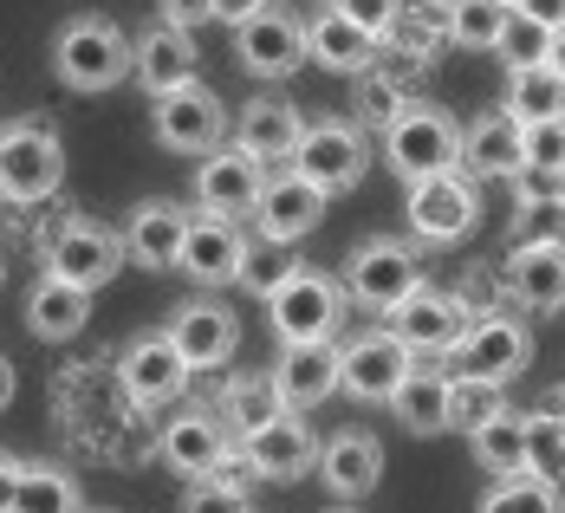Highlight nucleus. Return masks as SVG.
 I'll return each instance as SVG.
<instances>
[{"mask_svg":"<svg viewBox=\"0 0 565 513\" xmlns=\"http://www.w3.org/2000/svg\"><path fill=\"white\" fill-rule=\"evenodd\" d=\"M234 58L254 72V78H292L306 65V20L286 13V7H254L241 26H234Z\"/></svg>","mask_w":565,"mask_h":513,"instance_id":"8","label":"nucleus"},{"mask_svg":"<svg viewBox=\"0 0 565 513\" xmlns=\"http://www.w3.org/2000/svg\"><path fill=\"white\" fill-rule=\"evenodd\" d=\"M182 234H189V209H182V202H143V209L130 215V228H124V260L163 274V267H175Z\"/></svg>","mask_w":565,"mask_h":513,"instance_id":"25","label":"nucleus"},{"mask_svg":"<svg viewBox=\"0 0 565 513\" xmlns=\"http://www.w3.org/2000/svg\"><path fill=\"white\" fill-rule=\"evenodd\" d=\"M508 292L526 312H559L565 306V241H526V247H513Z\"/></svg>","mask_w":565,"mask_h":513,"instance_id":"23","label":"nucleus"},{"mask_svg":"<svg viewBox=\"0 0 565 513\" xmlns=\"http://www.w3.org/2000/svg\"><path fill=\"white\" fill-rule=\"evenodd\" d=\"M513 13H526V20H533V26H546V33L565 26V0H513Z\"/></svg>","mask_w":565,"mask_h":513,"instance_id":"45","label":"nucleus"},{"mask_svg":"<svg viewBox=\"0 0 565 513\" xmlns=\"http://www.w3.org/2000/svg\"><path fill=\"white\" fill-rule=\"evenodd\" d=\"M364 163H371V143H364V130L344 124V117L306 124L299 143H292V170L306 175L312 189H326V195L358 189V182H364Z\"/></svg>","mask_w":565,"mask_h":513,"instance_id":"5","label":"nucleus"},{"mask_svg":"<svg viewBox=\"0 0 565 513\" xmlns=\"http://www.w3.org/2000/svg\"><path fill=\"white\" fill-rule=\"evenodd\" d=\"M157 7H163L170 26H189V33H195L202 20H215V0H157Z\"/></svg>","mask_w":565,"mask_h":513,"instance_id":"44","label":"nucleus"},{"mask_svg":"<svg viewBox=\"0 0 565 513\" xmlns=\"http://www.w3.org/2000/svg\"><path fill=\"white\" fill-rule=\"evenodd\" d=\"M520 124H540V117H565V78L540 58V65H513L508 72V105Z\"/></svg>","mask_w":565,"mask_h":513,"instance_id":"31","label":"nucleus"},{"mask_svg":"<svg viewBox=\"0 0 565 513\" xmlns=\"http://www.w3.org/2000/svg\"><path fill=\"white\" fill-rule=\"evenodd\" d=\"M7 513H78V488H72V474L53 468V461H20L13 507Z\"/></svg>","mask_w":565,"mask_h":513,"instance_id":"33","label":"nucleus"},{"mask_svg":"<svg viewBox=\"0 0 565 513\" xmlns=\"http://www.w3.org/2000/svg\"><path fill=\"white\" fill-rule=\"evenodd\" d=\"M481 513H565V494L546 474H501L481 494Z\"/></svg>","mask_w":565,"mask_h":513,"instance_id":"35","label":"nucleus"},{"mask_svg":"<svg viewBox=\"0 0 565 513\" xmlns=\"http://www.w3.org/2000/svg\"><path fill=\"white\" fill-rule=\"evenodd\" d=\"M53 72L72 92H111L130 78V40L105 13H72L53 40Z\"/></svg>","mask_w":565,"mask_h":513,"instance_id":"1","label":"nucleus"},{"mask_svg":"<svg viewBox=\"0 0 565 513\" xmlns=\"http://www.w3.org/2000/svg\"><path fill=\"white\" fill-rule=\"evenodd\" d=\"M0 286H7V254H0Z\"/></svg>","mask_w":565,"mask_h":513,"instance_id":"50","label":"nucleus"},{"mask_svg":"<svg viewBox=\"0 0 565 513\" xmlns=\"http://www.w3.org/2000/svg\"><path fill=\"white\" fill-rule=\"evenodd\" d=\"M306 58H319L326 72H364L377 58V40L364 26H351L339 7H326L312 26H306Z\"/></svg>","mask_w":565,"mask_h":513,"instance_id":"29","label":"nucleus"},{"mask_svg":"<svg viewBox=\"0 0 565 513\" xmlns=\"http://www.w3.org/2000/svg\"><path fill=\"white\" fill-rule=\"evenodd\" d=\"M241 456H247V468H254L260 481H299V474H312L319 442H312V429L299 423V409H280V416H267L260 429L241 436Z\"/></svg>","mask_w":565,"mask_h":513,"instance_id":"15","label":"nucleus"},{"mask_svg":"<svg viewBox=\"0 0 565 513\" xmlns=\"http://www.w3.org/2000/svg\"><path fill=\"white\" fill-rule=\"evenodd\" d=\"M351 26H364L371 40H391L396 20H403V0H332Z\"/></svg>","mask_w":565,"mask_h":513,"instance_id":"42","label":"nucleus"},{"mask_svg":"<svg viewBox=\"0 0 565 513\" xmlns=\"http://www.w3.org/2000/svg\"><path fill=\"white\" fill-rule=\"evenodd\" d=\"M254 7H267V0H215V20H222V26H241Z\"/></svg>","mask_w":565,"mask_h":513,"instance_id":"46","label":"nucleus"},{"mask_svg":"<svg viewBox=\"0 0 565 513\" xmlns=\"http://www.w3.org/2000/svg\"><path fill=\"white\" fill-rule=\"evenodd\" d=\"M520 170L526 175H559L565 182V117L520 124Z\"/></svg>","mask_w":565,"mask_h":513,"instance_id":"38","label":"nucleus"},{"mask_svg":"<svg viewBox=\"0 0 565 513\" xmlns=\"http://www.w3.org/2000/svg\"><path fill=\"white\" fill-rule=\"evenodd\" d=\"M13 481H20V461H13L7 449H0V513L13 507Z\"/></svg>","mask_w":565,"mask_h":513,"instance_id":"47","label":"nucleus"},{"mask_svg":"<svg viewBox=\"0 0 565 513\" xmlns=\"http://www.w3.org/2000/svg\"><path fill=\"white\" fill-rule=\"evenodd\" d=\"M508 7H513V0H508Z\"/></svg>","mask_w":565,"mask_h":513,"instance_id":"51","label":"nucleus"},{"mask_svg":"<svg viewBox=\"0 0 565 513\" xmlns=\"http://www.w3.org/2000/svg\"><path fill=\"white\" fill-rule=\"evenodd\" d=\"M416 286H423V260H416L403 241H391V234L364 241V247L351 254V267H344V292H351L358 306H371V312H396Z\"/></svg>","mask_w":565,"mask_h":513,"instance_id":"7","label":"nucleus"},{"mask_svg":"<svg viewBox=\"0 0 565 513\" xmlns=\"http://www.w3.org/2000/svg\"><path fill=\"white\" fill-rule=\"evenodd\" d=\"M157 449H163V461H170L175 474H195L202 481L227 456V423L215 409H182L175 423H163V442Z\"/></svg>","mask_w":565,"mask_h":513,"instance_id":"24","label":"nucleus"},{"mask_svg":"<svg viewBox=\"0 0 565 513\" xmlns=\"http://www.w3.org/2000/svg\"><path fill=\"white\" fill-rule=\"evenodd\" d=\"M468 442H475V461H481L488 474H526V416H520V409L488 416Z\"/></svg>","mask_w":565,"mask_h":513,"instance_id":"32","label":"nucleus"},{"mask_svg":"<svg viewBox=\"0 0 565 513\" xmlns=\"http://www.w3.org/2000/svg\"><path fill=\"white\" fill-rule=\"evenodd\" d=\"M391 319H396L391 332L409 351H455L461 332H468V299L461 292H436V286H416Z\"/></svg>","mask_w":565,"mask_h":513,"instance_id":"17","label":"nucleus"},{"mask_svg":"<svg viewBox=\"0 0 565 513\" xmlns=\"http://www.w3.org/2000/svg\"><path fill=\"white\" fill-rule=\"evenodd\" d=\"M247 513H254V507H247Z\"/></svg>","mask_w":565,"mask_h":513,"instance_id":"52","label":"nucleus"},{"mask_svg":"<svg viewBox=\"0 0 565 513\" xmlns=\"http://www.w3.org/2000/svg\"><path fill=\"white\" fill-rule=\"evenodd\" d=\"M65 182V143L53 124H7L0 130V202H46Z\"/></svg>","mask_w":565,"mask_h":513,"instance_id":"3","label":"nucleus"},{"mask_svg":"<svg viewBox=\"0 0 565 513\" xmlns=\"http://www.w3.org/2000/svg\"><path fill=\"white\" fill-rule=\"evenodd\" d=\"M46 274L65 280V286L98 292L105 280L124 274V234L98 228V222H65V228L46 241Z\"/></svg>","mask_w":565,"mask_h":513,"instance_id":"9","label":"nucleus"},{"mask_svg":"<svg viewBox=\"0 0 565 513\" xmlns=\"http://www.w3.org/2000/svg\"><path fill=\"white\" fill-rule=\"evenodd\" d=\"M481 222V195H475V175L443 170V175H423L409 182V228L416 241L429 247H449V241H468Z\"/></svg>","mask_w":565,"mask_h":513,"instance_id":"6","label":"nucleus"},{"mask_svg":"<svg viewBox=\"0 0 565 513\" xmlns=\"http://www.w3.org/2000/svg\"><path fill=\"white\" fill-rule=\"evenodd\" d=\"M7 403H13V364L0 357V409H7Z\"/></svg>","mask_w":565,"mask_h":513,"instance_id":"49","label":"nucleus"},{"mask_svg":"<svg viewBox=\"0 0 565 513\" xmlns=\"http://www.w3.org/2000/svg\"><path fill=\"white\" fill-rule=\"evenodd\" d=\"M546 65L565 78V26H553V40H546Z\"/></svg>","mask_w":565,"mask_h":513,"instance_id":"48","label":"nucleus"},{"mask_svg":"<svg viewBox=\"0 0 565 513\" xmlns=\"http://www.w3.org/2000/svg\"><path fill=\"white\" fill-rule=\"evenodd\" d=\"M501 409H508V384H494V377H449V429L475 436Z\"/></svg>","mask_w":565,"mask_h":513,"instance_id":"36","label":"nucleus"},{"mask_svg":"<svg viewBox=\"0 0 565 513\" xmlns=\"http://www.w3.org/2000/svg\"><path fill=\"white\" fill-rule=\"evenodd\" d=\"M260 182H267V163L260 157H247L241 143H215L209 157H202V170H195V209L202 215H254V202H260Z\"/></svg>","mask_w":565,"mask_h":513,"instance_id":"11","label":"nucleus"},{"mask_svg":"<svg viewBox=\"0 0 565 513\" xmlns=\"http://www.w3.org/2000/svg\"><path fill=\"white\" fill-rule=\"evenodd\" d=\"M170 344L182 351L189 371H215L241 344V319L227 312L222 299H189V306H175V319H170Z\"/></svg>","mask_w":565,"mask_h":513,"instance_id":"16","label":"nucleus"},{"mask_svg":"<svg viewBox=\"0 0 565 513\" xmlns=\"http://www.w3.org/2000/svg\"><path fill=\"white\" fill-rule=\"evenodd\" d=\"M384 157L403 182L443 175L461 163V124L443 105H396L391 124H384Z\"/></svg>","mask_w":565,"mask_h":513,"instance_id":"2","label":"nucleus"},{"mask_svg":"<svg viewBox=\"0 0 565 513\" xmlns=\"http://www.w3.org/2000/svg\"><path fill=\"white\" fill-rule=\"evenodd\" d=\"M391 409L409 436H443V429H449V377L409 364V377L391 391Z\"/></svg>","mask_w":565,"mask_h":513,"instance_id":"30","label":"nucleus"},{"mask_svg":"<svg viewBox=\"0 0 565 513\" xmlns=\"http://www.w3.org/2000/svg\"><path fill=\"white\" fill-rule=\"evenodd\" d=\"M130 72H137V85H143L150 98L189 85V78H195V33H189V26H170V20L143 26L137 46H130Z\"/></svg>","mask_w":565,"mask_h":513,"instance_id":"20","label":"nucleus"},{"mask_svg":"<svg viewBox=\"0 0 565 513\" xmlns=\"http://www.w3.org/2000/svg\"><path fill=\"white\" fill-rule=\"evenodd\" d=\"M85 319H92V292H85V286H65V280L46 274V280L26 292V332H33V339L65 344V339L85 332Z\"/></svg>","mask_w":565,"mask_h":513,"instance_id":"26","label":"nucleus"},{"mask_svg":"<svg viewBox=\"0 0 565 513\" xmlns=\"http://www.w3.org/2000/svg\"><path fill=\"white\" fill-rule=\"evenodd\" d=\"M299 130H306V117L292 111L286 98H254V105H241L234 143H241L247 157H260V163H280V157H292Z\"/></svg>","mask_w":565,"mask_h":513,"instance_id":"27","label":"nucleus"},{"mask_svg":"<svg viewBox=\"0 0 565 513\" xmlns=\"http://www.w3.org/2000/svg\"><path fill=\"white\" fill-rule=\"evenodd\" d=\"M468 175H520V117L513 111H488L481 124L461 130V163Z\"/></svg>","mask_w":565,"mask_h":513,"instance_id":"28","label":"nucleus"},{"mask_svg":"<svg viewBox=\"0 0 565 513\" xmlns=\"http://www.w3.org/2000/svg\"><path fill=\"white\" fill-rule=\"evenodd\" d=\"M241 254H247V234L234 228L227 215H195L189 234H182V247H175V267L202 286H227L241 274Z\"/></svg>","mask_w":565,"mask_h":513,"instance_id":"22","label":"nucleus"},{"mask_svg":"<svg viewBox=\"0 0 565 513\" xmlns=\"http://www.w3.org/2000/svg\"><path fill=\"white\" fill-rule=\"evenodd\" d=\"M117 377H124L130 403L157 409V403H175V397H182V384H189V364H182V351L170 344V332H157V339L124 344V357H117Z\"/></svg>","mask_w":565,"mask_h":513,"instance_id":"19","label":"nucleus"},{"mask_svg":"<svg viewBox=\"0 0 565 513\" xmlns=\"http://www.w3.org/2000/svg\"><path fill=\"white\" fill-rule=\"evenodd\" d=\"M267 319H274L280 344H319V339L339 332L344 292H339V280H326V274H312V267H292V274L267 292Z\"/></svg>","mask_w":565,"mask_h":513,"instance_id":"4","label":"nucleus"},{"mask_svg":"<svg viewBox=\"0 0 565 513\" xmlns=\"http://www.w3.org/2000/svg\"><path fill=\"white\" fill-rule=\"evenodd\" d=\"M222 130H227V111L202 78H189V85L157 98V143L175 150V157H209L222 143Z\"/></svg>","mask_w":565,"mask_h":513,"instance_id":"10","label":"nucleus"},{"mask_svg":"<svg viewBox=\"0 0 565 513\" xmlns=\"http://www.w3.org/2000/svg\"><path fill=\"white\" fill-rule=\"evenodd\" d=\"M546 40H553L546 26H533L526 13H513V20H508V33H501V46H494V53L508 58V72H513V65H540V58H546Z\"/></svg>","mask_w":565,"mask_h":513,"instance_id":"41","label":"nucleus"},{"mask_svg":"<svg viewBox=\"0 0 565 513\" xmlns=\"http://www.w3.org/2000/svg\"><path fill=\"white\" fill-rule=\"evenodd\" d=\"M182 513H247V488H227V481H195Z\"/></svg>","mask_w":565,"mask_h":513,"instance_id":"43","label":"nucleus"},{"mask_svg":"<svg viewBox=\"0 0 565 513\" xmlns=\"http://www.w3.org/2000/svg\"><path fill=\"white\" fill-rule=\"evenodd\" d=\"M416 351L396 332H364L339 351V391H351L358 403H391V391L409 377Z\"/></svg>","mask_w":565,"mask_h":513,"instance_id":"12","label":"nucleus"},{"mask_svg":"<svg viewBox=\"0 0 565 513\" xmlns=\"http://www.w3.org/2000/svg\"><path fill=\"white\" fill-rule=\"evenodd\" d=\"M526 474H546V481L565 474V416L559 409H533L526 416Z\"/></svg>","mask_w":565,"mask_h":513,"instance_id":"37","label":"nucleus"},{"mask_svg":"<svg viewBox=\"0 0 565 513\" xmlns=\"http://www.w3.org/2000/svg\"><path fill=\"white\" fill-rule=\"evenodd\" d=\"M267 416H280V397H274V384H267V377H241V384H227L222 423H234V429L247 436V429H260Z\"/></svg>","mask_w":565,"mask_h":513,"instance_id":"39","label":"nucleus"},{"mask_svg":"<svg viewBox=\"0 0 565 513\" xmlns=\"http://www.w3.org/2000/svg\"><path fill=\"white\" fill-rule=\"evenodd\" d=\"M326 189H312L299 170L286 175H267L260 182V202H254V222H260V241H280V247H292V241H306V234L326 222Z\"/></svg>","mask_w":565,"mask_h":513,"instance_id":"14","label":"nucleus"},{"mask_svg":"<svg viewBox=\"0 0 565 513\" xmlns=\"http://www.w3.org/2000/svg\"><path fill=\"white\" fill-rule=\"evenodd\" d=\"M292 267H299V260H286L280 241H247V254H241V274H234V280L247 286V292H260V299H267V292L292 274Z\"/></svg>","mask_w":565,"mask_h":513,"instance_id":"40","label":"nucleus"},{"mask_svg":"<svg viewBox=\"0 0 565 513\" xmlns=\"http://www.w3.org/2000/svg\"><path fill=\"white\" fill-rule=\"evenodd\" d=\"M526 357H533V339H526V325L508 319V312H488V319H475L461 344H455V364H461V377H494V384H508L526 371Z\"/></svg>","mask_w":565,"mask_h":513,"instance_id":"13","label":"nucleus"},{"mask_svg":"<svg viewBox=\"0 0 565 513\" xmlns=\"http://www.w3.org/2000/svg\"><path fill=\"white\" fill-rule=\"evenodd\" d=\"M274 397L280 409H312V403H326L339 391V344L319 339V344H280V364H274Z\"/></svg>","mask_w":565,"mask_h":513,"instance_id":"18","label":"nucleus"},{"mask_svg":"<svg viewBox=\"0 0 565 513\" xmlns=\"http://www.w3.org/2000/svg\"><path fill=\"white\" fill-rule=\"evenodd\" d=\"M319 481L339 494V501H364L377 481H384V442L371 429H339L332 442H319Z\"/></svg>","mask_w":565,"mask_h":513,"instance_id":"21","label":"nucleus"},{"mask_svg":"<svg viewBox=\"0 0 565 513\" xmlns=\"http://www.w3.org/2000/svg\"><path fill=\"white\" fill-rule=\"evenodd\" d=\"M513 7L508 0H449V40L455 46H475V53H494L501 33H508Z\"/></svg>","mask_w":565,"mask_h":513,"instance_id":"34","label":"nucleus"}]
</instances>
